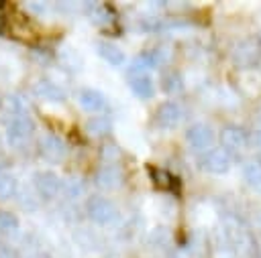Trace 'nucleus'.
<instances>
[{
  "instance_id": "nucleus-17",
  "label": "nucleus",
  "mask_w": 261,
  "mask_h": 258,
  "mask_svg": "<svg viewBox=\"0 0 261 258\" xmlns=\"http://www.w3.org/2000/svg\"><path fill=\"white\" fill-rule=\"evenodd\" d=\"M2 110H4L6 114H12V118L27 116L29 102H27L24 95H20V93H8V95L2 98Z\"/></svg>"
},
{
  "instance_id": "nucleus-16",
  "label": "nucleus",
  "mask_w": 261,
  "mask_h": 258,
  "mask_svg": "<svg viewBox=\"0 0 261 258\" xmlns=\"http://www.w3.org/2000/svg\"><path fill=\"white\" fill-rule=\"evenodd\" d=\"M77 100H80V106H82L84 110H88V112H100V110L106 106V100H104L102 91L92 89V87H84V89L80 91Z\"/></svg>"
},
{
  "instance_id": "nucleus-1",
  "label": "nucleus",
  "mask_w": 261,
  "mask_h": 258,
  "mask_svg": "<svg viewBox=\"0 0 261 258\" xmlns=\"http://www.w3.org/2000/svg\"><path fill=\"white\" fill-rule=\"evenodd\" d=\"M86 213L98 225H110V223H114L118 219L116 205L108 197H104V195H92V197H88V201H86Z\"/></svg>"
},
{
  "instance_id": "nucleus-19",
  "label": "nucleus",
  "mask_w": 261,
  "mask_h": 258,
  "mask_svg": "<svg viewBox=\"0 0 261 258\" xmlns=\"http://www.w3.org/2000/svg\"><path fill=\"white\" fill-rule=\"evenodd\" d=\"M86 132L92 134V136L102 138V136L112 132V122L108 118H104V116H94V118H90L86 122Z\"/></svg>"
},
{
  "instance_id": "nucleus-7",
  "label": "nucleus",
  "mask_w": 261,
  "mask_h": 258,
  "mask_svg": "<svg viewBox=\"0 0 261 258\" xmlns=\"http://www.w3.org/2000/svg\"><path fill=\"white\" fill-rule=\"evenodd\" d=\"M39 152L47 158V160H61L67 152V144L59 134L47 132L45 136H41L39 140Z\"/></svg>"
},
{
  "instance_id": "nucleus-20",
  "label": "nucleus",
  "mask_w": 261,
  "mask_h": 258,
  "mask_svg": "<svg viewBox=\"0 0 261 258\" xmlns=\"http://www.w3.org/2000/svg\"><path fill=\"white\" fill-rule=\"evenodd\" d=\"M18 193V183L12 175L8 173H0V199L6 201V199H12L14 195Z\"/></svg>"
},
{
  "instance_id": "nucleus-27",
  "label": "nucleus",
  "mask_w": 261,
  "mask_h": 258,
  "mask_svg": "<svg viewBox=\"0 0 261 258\" xmlns=\"http://www.w3.org/2000/svg\"><path fill=\"white\" fill-rule=\"evenodd\" d=\"M251 221H253L257 228H261V209H255V211H253V215H251Z\"/></svg>"
},
{
  "instance_id": "nucleus-4",
  "label": "nucleus",
  "mask_w": 261,
  "mask_h": 258,
  "mask_svg": "<svg viewBox=\"0 0 261 258\" xmlns=\"http://www.w3.org/2000/svg\"><path fill=\"white\" fill-rule=\"evenodd\" d=\"M186 112L181 108V104L177 102H163L159 108H157V114H155V122L161 126V128H175L181 124Z\"/></svg>"
},
{
  "instance_id": "nucleus-28",
  "label": "nucleus",
  "mask_w": 261,
  "mask_h": 258,
  "mask_svg": "<svg viewBox=\"0 0 261 258\" xmlns=\"http://www.w3.org/2000/svg\"><path fill=\"white\" fill-rule=\"evenodd\" d=\"M24 258H51V256L45 254V252H33V254H29V256H24Z\"/></svg>"
},
{
  "instance_id": "nucleus-3",
  "label": "nucleus",
  "mask_w": 261,
  "mask_h": 258,
  "mask_svg": "<svg viewBox=\"0 0 261 258\" xmlns=\"http://www.w3.org/2000/svg\"><path fill=\"white\" fill-rule=\"evenodd\" d=\"M198 167L210 175H224L230 171V152L224 150L222 146L208 148L204 154H200Z\"/></svg>"
},
{
  "instance_id": "nucleus-18",
  "label": "nucleus",
  "mask_w": 261,
  "mask_h": 258,
  "mask_svg": "<svg viewBox=\"0 0 261 258\" xmlns=\"http://www.w3.org/2000/svg\"><path fill=\"white\" fill-rule=\"evenodd\" d=\"M243 177L251 189L261 193V160H249L243 167Z\"/></svg>"
},
{
  "instance_id": "nucleus-14",
  "label": "nucleus",
  "mask_w": 261,
  "mask_h": 258,
  "mask_svg": "<svg viewBox=\"0 0 261 258\" xmlns=\"http://www.w3.org/2000/svg\"><path fill=\"white\" fill-rule=\"evenodd\" d=\"M96 53L100 55L102 61H106V63L112 65V67H120V65L126 61L124 51H122L118 45H114V43H106V41L98 43V45H96Z\"/></svg>"
},
{
  "instance_id": "nucleus-24",
  "label": "nucleus",
  "mask_w": 261,
  "mask_h": 258,
  "mask_svg": "<svg viewBox=\"0 0 261 258\" xmlns=\"http://www.w3.org/2000/svg\"><path fill=\"white\" fill-rule=\"evenodd\" d=\"M118 156H120L118 146H114V144H110V142H106V144L102 146V158H106V160H114V158H118Z\"/></svg>"
},
{
  "instance_id": "nucleus-31",
  "label": "nucleus",
  "mask_w": 261,
  "mask_h": 258,
  "mask_svg": "<svg viewBox=\"0 0 261 258\" xmlns=\"http://www.w3.org/2000/svg\"><path fill=\"white\" fill-rule=\"evenodd\" d=\"M0 10H2V4H0Z\"/></svg>"
},
{
  "instance_id": "nucleus-12",
  "label": "nucleus",
  "mask_w": 261,
  "mask_h": 258,
  "mask_svg": "<svg viewBox=\"0 0 261 258\" xmlns=\"http://www.w3.org/2000/svg\"><path fill=\"white\" fill-rule=\"evenodd\" d=\"M33 91L37 98L41 100H47V102H53V104H59L65 100V91L63 87H59L55 81L51 79H39L35 85H33Z\"/></svg>"
},
{
  "instance_id": "nucleus-22",
  "label": "nucleus",
  "mask_w": 261,
  "mask_h": 258,
  "mask_svg": "<svg viewBox=\"0 0 261 258\" xmlns=\"http://www.w3.org/2000/svg\"><path fill=\"white\" fill-rule=\"evenodd\" d=\"M61 187L65 189V195H67V197L75 199V197H80L82 191H84V181L77 179V177H71V179H67L65 183H61Z\"/></svg>"
},
{
  "instance_id": "nucleus-29",
  "label": "nucleus",
  "mask_w": 261,
  "mask_h": 258,
  "mask_svg": "<svg viewBox=\"0 0 261 258\" xmlns=\"http://www.w3.org/2000/svg\"><path fill=\"white\" fill-rule=\"evenodd\" d=\"M253 138H255V142H257V146L261 148V130H255V136H253Z\"/></svg>"
},
{
  "instance_id": "nucleus-5",
  "label": "nucleus",
  "mask_w": 261,
  "mask_h": 258,
  "mask_svg": "<svg viewBox=\"0 0 261 258\" xmlns=\"http://www.w3.org/2000/svg\"><path fill=\"white\" fill-rule=\"evenodd\" d=\"M61 183L63 181L53 171H41V173L35 175V181H33V185L37 189V195H41L43 199H53L61 191Z\"/></svg>"
},
{
  "instance_id": "nucleus-11",
  "label": "nucleus",
  "mask_w": 261,
  "mask_h": 258,
  "mask_svg": "<svg viewBox=\"0 0 261 258\" xmlns=\"http://www.w3.org/2000/svg\"><path fill=\"white\" fill-rule=\"evenodd\" d=\"M122 183V171L112 165V163H106L102 165L98 171H96V185L100 189H114Z\"/></svg>"
},
{
  "instance_id": "nucleus-15",
  "label": "nucleus",
  "mask_w": 261,
  "mask_h": 258,
  "mask_svg": "<svg viewBox=\"0 0 261 258\" xmlns=\"http://www.w3.org/2000/svg\"><path fill=\"white\" fill-rule=\"evenodd\" d=\"M86 14L98 26H106L114 18L112 8L108 4H104V2H90V4H86Z\"/></svg>"
},
{
  "instance_id": "nucleus-10",
  "label": "nucleus",
  "mask_w": 261,
  "mask_h": 258,
  "mask_svg": "<svg viewBox=\"0 0 261 258\" xmlns=\"http://www.w3.org/2000/svg\"><path fill=\"white\" fill-rule=\"evenodd\" d=\"M128 89L139 100H151L155 95V83L147 73H135L128 77Z\"/></svg>"
},
{
  "instance_id": "nucleus-23",
  "label": "nucleus",
  "mask_w": 261,
  "mask_h": 258,
  "mask_svg": "<svg viewBox=\"0 0 261 258\" xmlns=\"http://www.w3.org/2000/svg\"><path fill=\"white\" fill-rule=\"evenodd\" d=\"M18 228V217L12 211H0V232H14Z\"/></svg>"
},
{
  "instance_id": "nucleus-2",
  "label": "nucleus",
  "mask_w": 261,
  "mask_h": 258,
  "mask_svg": "<svg viewBox=\"0 0 261 258\" xmlns=\"http://www.w3.org/2000/svg\"><path fill=\"white\" fill-rule=\"evenodd\" d=\"M230 59L237 67H253L261 61V41L255 37H247L241 39L232 51H230Z\"/></svg>"
},
{
  "instance_id": "nucleus-26",
  "label": "nucleus",
  "mask_w": 261,
  "mask_h": 258,
  "mask_svg": "<svg viewBox=\"0 0 261 258\" xmlns=\"http://www.w3.org/2000/svg\"><path fill=\"white\" fill-rule=\"evenodd\" d=\"M27 6H29V10H33L35 14H43V10H45V4H41V2H29Z\"/></svg>"
},
{
  "instance_id": "nucleus-9",
  "label": "nucleus",
  "mask_w": 261,
  "mask_h": 258,
  "mask_svg": "<svg viewBox=\"0 0 261 258\" xmlns=\"http://www.w3.org/2000/svg\"><path fill=\"white\" fill-rule=\"evenodd\" d=\"M220 142H222V148L228 150V152L230 150H241V148H245L249 144V134H247L245 128L230 124V126H224L222 128Z\"/></svg>"
},
{
  "instance_id": "nucleus-21",
  "label": "nucleus",
  "mask_w": 261,
  "mask_h": 258,
  "mask_svg": "<svg viewBox=\"0 0 261 258\" xmlns=\"http://www.w3.org/2000/svg\"><path fill=\"white\" fill-rule=\"evenodd\" d=\"M161 85H163V89H165L167 93H179L181 87H184V81H181V75H179L177 71H169V73L163 75Z\"/></svg>"
},
{
  "instance_id": "nucleus-13",
  "label": "nucleus",
  "mask_w": 261,
  "mask_h": 258,
  "mask_svg": "<svg viewBox=\"0 0 261 258\" xmlns=\"http://www.w3.org/2000/svg\"><path fill=\"white\" fill-rule=\"evenodd\" d=\"M161 61H163V53H161L159 49L143 51V53H139V55L133 59V63H130V75L143 73V71H147V69H153V67H157Z\"/></svg>"
},
{
  "instance_id": "nucleus-8",
  "label": "nucleus",
  "mask_w": 261,
  "mask_h": 258,
  "mask_svg": "<svg viewBox=\"0 0 261 258\" xmlns=\"http://www.w3.org/2000/svg\"><path fill=\"white\" fill-rule=\"evenodd\" d=\"M186 142L194 150H206L214 142V130L208 124H192L186 130Z\"/></svg>"
},
{
  "instance_id": "nucleus-6",
  "label": "nucleus",
  "mask_w": 261,
  "mask_h": 258,
  "mask_svg": "<svg viewBox=\"0 0 261 258\" xmlns=\"http://www.w3.org/2000/svg\"><path fill=\"white\" fill-rule=\"evenodd\" d=\"M35 130V124L29 116H18V118H12L6 126V138L10 144H22L24 140L31 138Z\"/></svg>"
},
{
  "instance_id": "nucleus-32",
  "label": "nucleus",
  "mask_w": 261,
  "mask_h": 258,
  "mask_svg": "<svg viewBox=\"0 0 261 258\" xmlns=\"http://www.w3.org/2000/svg\"><path fill=\"white\" fill-rule=\"evenodd\" d=\"M0 173H4V171H2V169H0Z\"/></svg>"
},
{
  "instance_id": "nucleus-30",
  "label": "nucleus",
  "mask_w": 261,
  "mask_h": 258,
  "mask_svg": "<svg viewBox=\"0 0 261 258\" xmlns=\"http://www.w3.org/2000/svg\"><path fill=\"white\" fill-rule=\"evenodd\" d=\"M255 120H257V130H261V110H259V114H257Z\"/></svg>"
},
{
  "instance_id": "nucleus-25",
  "label": "nucleus",
  "mask_w": 261,
  "mask_h": 258,
  "mask_svg": "<svg viewBox=\"0 0 261 258\" xmlns=\"http://www.w3.org/2000/svg\"><path fill=\"white\" fill-rule=\"evenodd\" d=\"M0 258H18L16 250L8 244H0Z\"/></svg>"
}]
</instances>
